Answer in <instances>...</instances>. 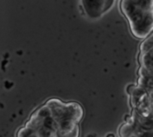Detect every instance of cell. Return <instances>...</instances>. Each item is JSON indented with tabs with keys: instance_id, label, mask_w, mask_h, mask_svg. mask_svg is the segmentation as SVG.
I'll list each match as a JSON object with an SVG mask.
<instances>
[{
	"instance_id": "cell-2",
	"label": "cell",
	"mask_w": 153,
	"mask_h": 137,
	"mask_svg": "<svg viewBox=\"0 0 153 137\" xmlns=\"http://www.w3.org/2000/svg\"><path fill=\"white\" fill-rule=\"evenodd\" d=\"M107 137H115V136H114L113 134H108V135L107 136Z\"/></svg>"
},
{
	"instance_id": "cell-1",
	"label": "cell",
	"mask_w": 153,
	"mask_h": 137,
	"mask_svg": "<svg viewBox=\"0 0 153 137\" xmlns=\"http://www.w3.org/2000/svg\"><path fill=\"white\" fill-rule=\"evenodd\" d=\"M122 8L129 20L133 33L138 38L147 37L152 28V2H122Z\"/></svg>"
}]
</instances>
